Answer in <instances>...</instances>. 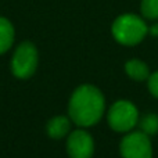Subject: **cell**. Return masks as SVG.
Returning <instances> with one entry per match:
<instances>
[{
    "label": "cell",
    "instance_id": "cell-1",
    "mask_svg": "<svg viewBox=\"0 0 158 158\" xmlns=\"http://www.w3.org/2000/svg\"><path fill=\"white\" fill-rule=\"evenodd\" d=\"M106 100L97 87L82 85L71 96L68 112L71 119L79 126H92L101 119Z\"/></svg>",
    "mask_w": 158,
    "mask_h": 158
},
{
    "label": "cell",
    "instance_id": "cell-2",
    "mask_svg": "<svg viewBox=\"0 0 158 158\" xmlns=\"http://www.w3.org/2000/svg\"><path fill=\"white\" fill-rule=\"evenodd\" d=\"M148 33V28L142 18L133 14H123L112 24V36L115 40L125 46L140 43Z\"/></svg>",
    "mask_w": 158,
    "mask_h": 158
},
{
    "label": "cell",
    "instance_id": "cell-3",
    "mask_svg": "<svg viewBox=\"0 0 158 158\" xmlns=\"http://www.w3.org/2000/svg\"><path fill=\"white\" fill-rule=\"evenodd\" d=\"M139 122V111L133 103L119 100L108 111V123L115 132H129Z\"/></svg>",
    "mask_w": 158,
    "mask_h": 158
},
{
    "label": "cell",
    "instance_id": "cell-4",
    "mask_svg": "<svg viewBox=\"0 0 158 158\" xmlns=\"http://www.w3.org/2000/svg\"><path fill=\"white\" fill-rule=\"evenodd\" d=\"M38 67V50L31 42H24L17 47L11 60L13 74L19 79L32 77Z\"/></svg>",
    "mask_w": 158,
    "mask_h": 158
},
{
    "label": "cell",
    "instance_id": "cell-5",
    "mask_svg": "<svg viewBox=\"0 0 158 158\" xmlns=\"http://www.w3.org/2000/svg\"><path fill=\"white\" fill-rule=\"evenodd\" d=\"M122 158H151L153 146L144 132H132L122 139L119 146Z\"/></svg>",
    "mask_w": 158,
    "mask_h": 158
},
{
    "label": "cell",
    "instance_id": "cell-6",
    "mask_svg": "<svg viewBox=\"0 0 158 158\" xmlns=\"http://www.w3.org/2000/svg\"><path fill=\"white\" fill-rule=\"evenodd\" d=\"M67 151L71 158H92L94 151L92 136L82 129L72 132L67 140Z\"/></svg>",
    "mask_w": 158,
    "mask_h": 158
},
{
    "label": "cell",
    "instance_id": "cell-7",
    "mask_svg": "<svg viewBox=\"0 0 158 158\" xmlns=\"http://www.w3.org/2000/svg\"><path fill=\"white\" fill-rule=\"evenodd\" d=\"M69 131V119L64 115H58L49 121L47 123V133L52 139H61Z\"/></svg>",
    "mask_w": 158,
    "mask_h": 158
},
{
    "label": "cell",
    "instance_id": "cell-8",
    "mask_svg": "<svg viewBox=\"0 0 158 158\" xmlns=\"http://www.w3.org/2000/svg\"><path fill=\"white\" fill-rule=\"evenodd\" d=\"M125 71L126 74L129 75L133 81H146L150 77V69H148V65L144 64L142 60H137V58H133V60H129L128 63L125 64Z\"/></svg>",
    "mask_w": 158,
    "mask_h": 158
},
{
    "label": "cell",
    "instance_id": "cell-9",
    "mask_svg": "<svg viewBox=\"0 0 158 158\" xmlns=\"http://www.w3.org/2000/svg\"><path fill=\"white\" fill-rule=\"evenodd\" d=\"M14 42V28L8 19L0 17V54L6 53Z\"/></svg>",
    "mask_w": 158,
    "mask_h": 158
},
{
    "label": "cell",
    "instance_id": "cell-10",
    "mask_svg": "<svg viewBox=\"0 0 158 158\" xmlns=\"http://www.w3.org/2000/svg\"><path fill=\"white\" fill-rule=\"evenodd\" d=\"M140 129H142V132H144L146 135H148V136L158 133V115L157 114H146L144 117L140 119Z\"/></svg>",
    "mask_w": 158,
    "mask_h": 158
},
{
    "label": "cell",
    "instance_id": "cell-11",
    "mask_svg": "<svg viewBox=\"0 0 158 158\" xmlns=\"http://www.w3.org/2000/svg\"><path fill=\"white\" fill-rule=\"evenodd\" d=\"M142 14L147 19H157L158 0H142Z\"/></svg>",
    "mask_w": 158,
    "mask_h": 158
},
{
    "label": "cell",
    "instance_id": "cell-12",
    "mask_svg": "<svg viewBox=\"0 0 158 158\" xmlns=\"http://www.w3.org/2000/svg\"><path fill=\"white\" fill-rule=\"evenodd\" d=\"M148 90H150V93L154 96V97L158 98V71L157 72H153V74H150V77H148Z\"/></svg>",
    "mask_w": 158,
    "mask_h": 158
},
{
    "label": "cell",
    "instance_id": "cell-13",
    "mask_svg": "<svg viewBox=\"0 0 158 158\" xmlns=\"http://www.w3.org/2000/svg\"><path fill=\"white\" fill-rule=\"evenodd\" d=\"M148 32L151 33L153 36H156V38H158V24H154L153 27L148 29Z\"/></svg>",
    "mask_w": 158,
    "mask_h": 158
}]
</instances>
